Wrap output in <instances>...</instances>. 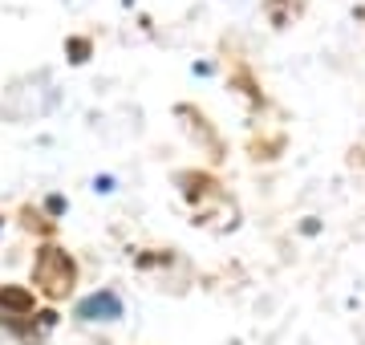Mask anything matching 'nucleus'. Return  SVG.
<instances>
[{
  "instance_id": "1",
  "label": "nucleus",
  "mask_w": 365,
  "mask_h": 345,
  "mask_svg": "<svg viewBox=\"0 0 365 345\" xmlns=\"http://www.w3.org/2000/svg\"><path fill=\"white\" fill-rule=\"evenodd\" d=\"M73 260H69L61 248H41L37 264H33V280L41 284V292L45 297H66L69 289H73Z\"/></svg>"
},
{
  "instance_id": "2",
  "label": "nucleus",
  "mask_w": 365,
  "mask_h": 345,
  "mask_svg": "<svg viewBox=\"0 0 365 345\" xmlns=\"http://www.w3.org/2000/svg\"><path fill=\"white\" fill-rule=\"evenodd\" d=\"M78 317L81 321H118L122 317V301H118L114 292H93L78 305Z\"/></svg>"
}]
</instances>
